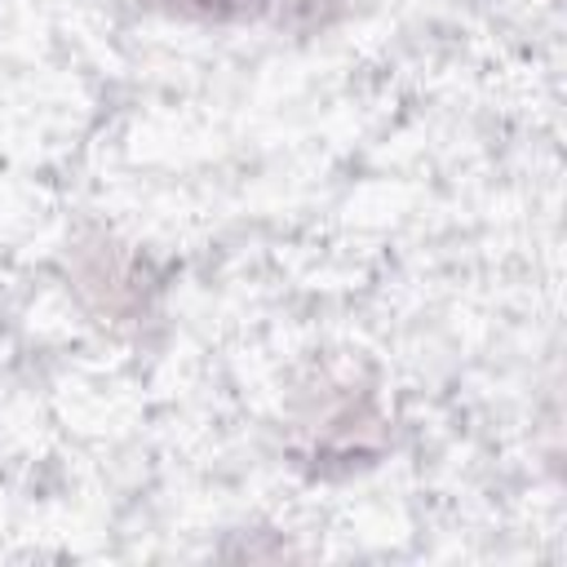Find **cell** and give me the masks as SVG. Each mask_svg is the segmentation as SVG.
<instances>
[{"instance_id": "6da1fadb", "label": "cell", "mask_w": 567, "mask_h": 567, "mask_svg": "<svg viewBox=\"0 0 567 567\" xmlns=\"http://www.w3.org/2000/svg\"><path fill=\"white\" fill-rule=\"evenodd\" d=\"M186 4H195L204 13H217V18H235V13H252V9H261L270 0H186Z\"/></svg>"}]
</instances>
